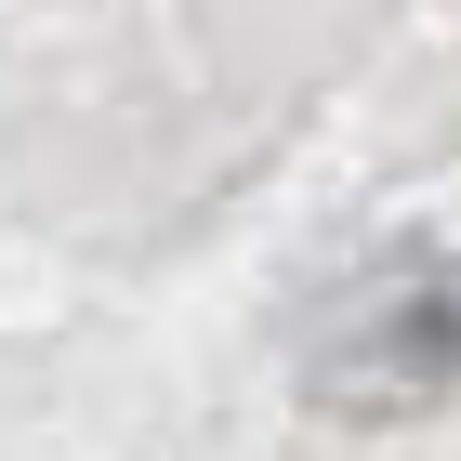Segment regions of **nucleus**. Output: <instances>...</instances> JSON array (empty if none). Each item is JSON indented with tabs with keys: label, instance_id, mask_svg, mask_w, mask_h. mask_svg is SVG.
<instances>
[{
	"label": "nucleus",
	"instance_id": "f257e3e1",
	"mask_svg": "<svg viewBox=\"0 0 461 461\" xmlns=\"http://www.w3.org/2000/svg\"><path fill=\"white\" fill-rule=\"evenodd\" d=\"M461 383V277L435 250H395L369 290H343V317L317 343V409L356 422H395V409H435Z\"/></svg>",
	"mask_w": 461,
	"mask_h": 461
}]
</instances>
